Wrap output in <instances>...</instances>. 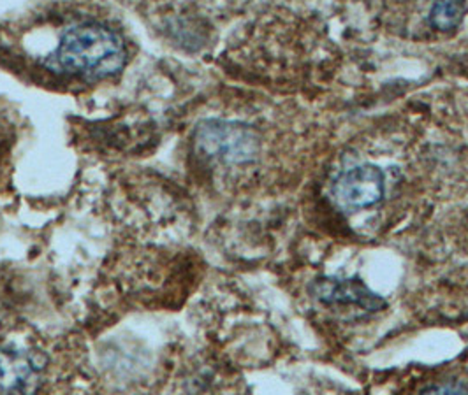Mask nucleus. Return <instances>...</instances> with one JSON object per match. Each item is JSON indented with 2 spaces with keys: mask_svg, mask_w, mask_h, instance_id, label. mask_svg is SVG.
<instances>
[{
  "mask_svg": "<svg viewBox=\"0 0 468 395\" xmlns=\"http://www.w3.org/2000/svg\"><path fill=\"white\" fill-rule=\"evenodd\" d=\"M127 49L122 36L106 25L69 26L45 60V68L57 74L87 79H104L125 66Z\"/></svg>",
  "mask_w": 468,
  "mask_h": 395,
  "instance_id": "1",
  "label": "nucleus"
},
{
  "mask_svg": "<svg viewBox=\"0 0 468 395\" xmlns=\"http://www.w3.org/2000/svg\"><path fill=\"white\" fill-rule=\"evenodd\" d=\"M196 150L213 162L243 165L258 159L261 138L250 125L208 120L196 129Z\"/></svg>",
  "mask_w": 468,
  "mask_h": 395,
  "instance_id": "2",
  "label": "nucleus"
},
{
  "mask_svg": "<svg viewBox=\"0 0 468 395\" xmlns=\"http://www.w3.org/2000/svg\"><path fill=\"white\" fill-rule=\"evenodd\" d=\"M335 201L347 210H365L378 204L384 199V174L372 165L363 163L346 169L336 176L331 186Z\"/></svg>",
  "mask_w": 468,
  "mask_h": 395,
  "instance_id": "3",
  "label": "nucleus"
},
{
  "mask_svg": "<svg viewBox=\"0 0 468 395\" xmlns=\"http://www.w3.org/2000/svg\"><path fill=\"white\" fill-rule=\"evenodd\" d=\"M314 299L326 306H356L368 313L382 311L388 303L367 286L361 278H336L321 276L310 285Z\"/></svg>",
  "mask_w": 468,
  "mask_h": 395,
  "instance_id": "4",
  "label": "nucleus"
},
{
  "mask_svg": "<svg viewBox=\"0 0 468 395\" xmlns=\"http://www.w3.org/2000/svg\"><path fill=\"white\" fill-rule=\"evenodd\" d=\"M41 357L27 349L0 347V392H34L41 379Z\"/></svg>",
  "mask_w": 468,
  "mask_h": 395,
  "instance_id": "5",
  "label": "nucleus"
},
{
  "mask_svg": "<svg viewBox=\"0 0 468 395\" xmlns=\"http://www.w3.org/2000/svg\"><path fill=\"white\" fill-rule=\"evenodd\" d=\"M467 0H437L430 13V24L441 32H451L463 22Z\"/></svg>",
  "mask_w": 468,
  "mask_h": 395,
  "instance_id": "6",
  "label": "nucleus"
},
{
  "mask_svg": "<svg viewBox=\"0 0 468 395\" xmlns=\"http://www.w3.org/2000/svg\"><path fill=\"white\" fill-rule=\"evenodd\" d=\"M424 392H437V394H468V383L454 381L445 385H433L424 389Z\"/></svg>",
  "mask_w": 468,
  "mask_h": 395,
  "instance_id": "7",
  "label": "nucleus"
}]
</instances>
